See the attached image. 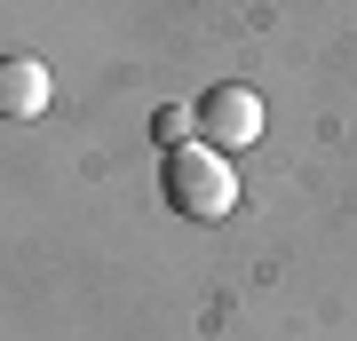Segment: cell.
<instances>
[{"mask_svg": "<svg viewBox=\"0 0 357 341\" xmlns=\"http://www.w3.org/2000/svg\"><path fill=\"white\" fill-rule=\"evenodd\" d=\"M167 206L191 215V222H222L230 206H238V175H230V159L206 151V143L167 151Z\"/></svg>", "mask_w": 357, "mask_h": 341, "instance_id": "6da1fadb", "label": "cell"}, {"mask_svg": "<svg viewBox=\"0 0 357 341\" xmlns=\"http://www.w3.org/2000/svg\"><path fill=\"white\" fill-rule=\"evenodd\" d=\"M270 127V112H262V96L246 88V79H222V88H206V103H199V135H206V151H246Z\"/></svg>", "mask_w": 357, "mask_h": 341, "instance_id": "7a4b0ae2", "label": "cell"}, {"mask_svg": "<svg viewBox=\"0 0 357 341\" xmlns=\"http://www.w3.org/2000/svg\"><path fill=\"white\" fill-rule=\"evenodd\" d=\"M40 112H48V63L0 56V119H40Z\"/></svg>", "mask_w": 357, "mask_h": 341, "instance_id": "3957f363", "label": "cell"}, {"mask_svg": "<svg viewBox=\"0 0 357 341\" xmlns=\"http://www.w3.org/2000/svg\"><path fill=\"white\" fill-rule=\"evenodd\" d=\"M191 135H199V112H183V103H167V112L151 119V143H159V159H167V151H183Z\"/></svg>", "mask_w": 357, "mask_h": 341, "instance_id": "277c9868", "label": "cell"}]
</instances>
